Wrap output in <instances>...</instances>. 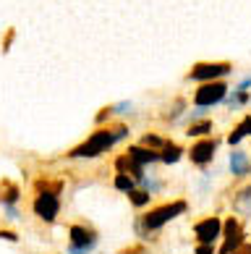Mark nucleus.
Instances as JSON below:
<instances>
[{
    "label": "nucleus",
    "mask_w": 251,
    "mask_h": 254,
    "mask_svg": "<svg viewBox=\"0 0 251 254\" xmlns=\"http://www.w3.org/2000/svg\"><path fill=\"white\" fill-rule=\"evenodd\" d=\"M32 210L42 223H55L60 215V196L58 194H37L32 202Z\"/></svg>",
    "instance_id": "1a4fd4ad"
},
{
    "label": "nucleus",
    "mask_w": 251,
    "mask_h": 254,
    "mask_svg": "<svg viewBox=\"0 0 251 254\" xmlns=\"http://www.w3.org/2000/svg\"><path fill=\"white\" fill-rule=\"evenodd\" d=\"M230 71H233V63H228V61H201V63L191 65V71L186 73V79H189V81H199V84L222 81Z\"/></svg>",
    "instance_id": "20e7f679"
},
{
    "label": "nucleus",
    "mask_w": 251,
    "mask_h": 254,
    "mask_svg": "<svg viewBox=\"0 0 251 254\" xmlns=\"http://www.w3.org/2000/svg\"><path fill=\"white\" fill-rule=\"evenodd\" d=\"M228 97V84L225 81H207L199 84V89L194 92V105L197 108H215Z\"/></svg>",
    "instance_id": "423d86ee"
},
{
    "label": "nucleus",
    "mask_w": 251,
    "mask_h": 254,
    "mask_svg": "<svg viewBox=\"0 0 251 254\" xmlns=\"http://www.w3.org/2000/svg\"><path fill=\"white\" fill-rule=\"evenodd\" d=\"M63 191V181L60 178H50V176H40L34 181V194H58Z\"/></svg>",
    "instance_id": "f3484780"
},
{
    "label": "nucleus",
    "mask_w": 251,
    "mask_h": 254,
    "mask_svg": "<svg viewBox=\"0 0 251 254\" xmlns=\"http://www.w3.org/2000/svg\"><path fill=\"white\" fill-rule=\"evenodd\" d=\"M113 186H115L118 191H123V194H131V191L136 189V181H134L131 176H126V173H115Z\"/></svg>",
    "instance_id": "412c9836"
},
{
    "label": "nucleus",
    "mask_w": 251,
    "mask_h": 254,
    "mask_svg": "<svg viewBox=\"0 0 251 254\" xmlns=\"http://www.w3.org/2000/svg\"><path fill=\"white\" fill-rule=\"evenodd\" d=\"M183 113H186V100H183V97H175L170 105L162 110V121H165V124H175V121H178Z\"/></svg>",
    "instance_id": "6ab92c4d"
},
{
    "label": "nucleus",
    "mask_w": 251,
    "mask_h": 254,
    "mask_svg": "<svg viewBox=\"0 0 251 254\" xmlns=\"http://www.w3.org/2000/svg\"><path fill=\"white\" fill-rule=\"evenodd\" d=\"M139 189H144L147 194H157V191H160L162 189V181H160V178H154V176H144L142 178V181H139Z\"/></svg>",
    "instance_id": "5701e85b"
},
{
    "label": "nucleus",
    "mask_w": 251,
    "mask_h": 254,
    "mask_svg": "<svg viewBox=\"0 0 251 254\" xmlns=\"http://www.w3.org/2000/svg\"><path fill=\"white\" fill-rule=\"evenodd\" d=\"M186 210H189V202L186 199H173V202H162L157 207H150L144 215H139L136 218V236L147 241L152 239L160 228H165L167 223H173L175 218H181V215H186Z\"/></svg>",
    "instance_id": "f03ea898"
},
{
    "label": "nucleus",
    "mask_w": 251,
    "mask_h": 254,
    "mask_svg": "<svg viewBox=\"0 0 251 254\" xmlns=\"http://www.w3.org/2000/svg\"><path fill=\"white\" fill-rule=\"evenodd\" d=\"M126 155L131 160H136L142 168L152 165V163H160V152H154V149H150V147H142V144H128Z\"/></svg>",
    "instance_id": "f8f14e48"
},
{
    "label": "nucleus",
    "mask_w": 251,
    "mask_h": 254,
    "mask_svg": "<svg viewBox=\"0 0 251 254\" xmlns=\"http://www.w3.org/2000/svg\"><path fill=\"white\" fill-rule=\"evenodd\" d=\"M217 147H220V139H217V136L197 139V142L191 144V149H189L191 163H194V165H199V168H207V165L212 163V160H215Z\"/></svg>",
    "instance_id": "6e6552de"
},
{
    "label": "nucleus",
    "mask_w": 251,
    "mask_h": 254,
    "mask_svg": "<svg viewBox=\"0 0 251 254\" xmlns=\"http://www.w3.org/2000/svg\"><path fill=\"white\" fill-rule=\"evenodd\" d=\"M236 89H244V92H249V89H251V76H246V79H241V84H238Z\"/></svg>",
    "instance_id": "c756f323"
},
{
    "label": "nucleus",
    "mask_w": 251,
    "mask_h": 254,
    "mask_svg": "<svg viewBox=\"0 0 251 254\" xmlns=\"http://www.w3.org/2000/svg\"><path fill=\"white\" fill-rule=\"evenodd\" d=\"M222 236V220L217 215H207V218H201L194 223V239L197 244H209V247H215Z\"/></svg>",
    "instance_id": "0eeeda50"
},
{
    "label": "nucleus",
    "mask_w": 251,
    "mask_h": 254,
    "mask_svg": "<svg viewBox=\"0 0 251 254\" xmlns=\"http://www.w3.org/2000/svg\"><path fill=\"white\" fill-rule=\"evenodd\" d=\"M233 254H251V241H246L244 247H241V249H236Z\"/></svg>",
    "instance_id": "7c9ffc66"
},
{
    "label": "nucleus",
    "mask_w": 251,
    "mask_h": 254,
    "mask_svg": "<svg viewBox=\"0 0 251 254\" xmlns=\"http://www.w3.org/2000/svg\"><path fill=\"white\" fill-rule=\"evenodd\" d=\"M115 173H126V176H131L136 184H139V181H142V178L147 176V173H144V168L139 165L136 160L128 157L126 152H120V155L115 157Z\"/></svg>",
    "instance_id": "9b49d317"
},
{
    "label": "nucleus",
    "mask_w": 251,
    "mask_h": 254,
    "mask_svg": "<svg viewBox=\"0 0 251 254\" xmlns=\"http://www.w3.org/2000/svg\"><path fill=\"white\" fill-rule=\"evenodd\" d=\"M246 136H251V113H249V116H244V118H241L233 128H230V134H228V144H230V147H238Z\"/></svg>",
    "instance_id": "dca6fc26"
},
{
    "label": "nucleus",
    "mask_w": 251,
    "mask_h": 254,
    "mask_svg": "<svg viewBox=\"0 0 251 254\" xmlns=\"http://www.w3.org/2000/svg\"><path fill=\"white\" fill-rule=\"evenodd\" d=\"M233 210L241 215V218H251V184L241 186V189L233 194Z\"/></svg>",
    "instance_id": "2eb2a0df"
},
{
    "label": "nucleus",
    "mask_w": 251,
    "mask_h": 254,
    "mask_svg": "<svg viewBox=\"0 0 251 254\" xmlns=\"http://www.w3.org/2000/svg\"><path fill=\"white\" fill-rule=\"evenodd\" d=\"M0 239H5V241H18V233H13V231H8V228H0Z\"/></svg>",
    "instance_id": "cd10ccee"
},
{
    "label": "nucleus",
    "mask_w": 251,
    "mask_h": 254,
    "mask_svg": "<svg viewBox=\"0 0 251 254\" xmlns=\"http://www.w3.org/2000/svg\"><path fill=\"white\" fill-rule=\"evenodd\" d=\"M131 134L126 124H107V126H97L92 134L84 139L81 144H76L68 152V157H100L102 152H107L110 147H115L118 142H123V139Z\"/></svg>",
    "instance_id": "f257e3e1"
},
{
    "label": "nucleus",
    "mask_w": 251,
    "mask_h": 254,
    "mask_svg": "<svg viewBox=\"0 0 251 254\" xmlns=\"http://www.w3.org/2000/svg\"><path fill=\"white\" fill-rule=\"evenodd\" d=\"M186 136H191V139H207V136H215V121H212V118L194 121V124L186 126Z\"/></svg>",
    "instance_id": "ddd939ff"
},
{
    "label": "nucleus",
    "mask_w": 251,
    "mask_h": 254,
    "mask_svg": "<svg viewBox=\"0 0 251 254\" xmlns=\"http://www.w3.org/2000/svg\"><path fill=\"white\" fill-rule=\"evenodd\" d=\"M249 102H251V95H249V92H244V89H230V95L225 97V105L230 110H238V108L249 105Z\"/></svg>",
    "instance_id": "aec40b11"
},
{
    "label": "nucleus",
    "mask_w": 251,
    "mask_h": 254,
    "mask_svg": "<svg viewBox=\"0 0 251 254\" xmlns=\"http://www.w3.org/2000/svg\"><path fill=\"white\" fill-rule=\"evenodd\" d=\"M194 254H217V247H209V244H197Z\"/></svg>",
    "instance_id": "bb28decb"
},
{
    "label": "nucleus",
    "mask_w": 251,
    "mask_h": 254,
    "mask_svg": "<svg viewBox=\"0 0 251 254\" xmlns=\"http://www.w3.org/2000/svg\"><path fill=\"white\" fill-rule=\"evenodd\" d=\"M246 244V228L244 220L230 215V218L222 220V236H220V247L217 254H233L236 249H241Z\"/></svg>",
    "instance_id": "39448f33"
},
{
    "label": "nucleus",
    "mask_w": 251,
    "mask_h": 254,
    "mask_svg": "<svg viewBox=\"0 0 251 254\" xmlns=\"http://www.w3.org/2000/svg\"><path fill=\"white\" fill-rule=\"evenodd\" d=\"M3 210H5V218H8V220H18V210H16L13 204H11V207H3Z\"/></svg>",
    "instance_id": "c85d7f7f"
},
{
    "label": "nucleus",
    "mask_w": 251,
    "mask_h": 254,
    "mask_svg": "<svg viewBox=\"0 0 251 254\" xmlns=\"http://www.w3.org/2000/svg\"><path fill=\"white\" fill-rule=\"evenodd\" d=\"M228 165H230V176H236V178H244L251 173V155L244 152V149H233L228 157Z\"/></svg>",
    "instance_id": "9d476101"
},
{
    "label": "nucleus",
    "mask_w": 251,
    "mask_h": 254,
    "mask_svg": "<svg viewBox=\"0 0 251 254\" xmlns=\"http://www.w3.org/2000/svg\"><path fill=\"white\" fill-rule=\"evenodd\" d=\"M165 142H167V139H162V136L152 134V131L142 136V147H150V149H154V152H160V149L165 147Z\"/></svg>",
    "instance_id": "b1692460"
},
{
    "label": "nucleus",
    "mask_w": 251,
    "mask_h": 254,
    "mask_svg": "<svg viewBox=\"0 0 251 254\" xmlns=\"http://www.w3.org/2000/svg\"><path fill=\"white\" fill-rule=\"evenodd\" d=\"M18 199H21V189H18V184L11 181V178H0V204L11 207Z\"/></svg>",
    "instance_id": "4468645a"
},
{
    "label": "nucleus",
    "mask_w": 251,
    "mask_h": 254,
    "mask_svg": "<svg viewBox=\"0 0 251 254\" xmlns=\"http://www.w3.org/2000/svg\"><path fill=\"white\" fill-rule=\"evenodd\" d=\"M128 202H131L136 210H142V207H147L152 202V194H147L144 189H134L131 194H128Z\"/></svg>",
    "instance_id": "4be33fe9"
},
{
    "label": "nucleus",
    "mask_w": 251,
    "mask_h": 254,
    "mask_svg": "<svg viewBox=\"0 0 251 254\" xmlns=\"http://www.w3.org/2000/svg\"><path fill=\"white\" fill-rule=\"evenodd\" d=\"M183 152H186V149H183L178 142H170V139H167L165 147L160 149V163H165V165H175V163H178V160L183 157Z\"/></svg>",
    "instance_id": "a211bd4d"
},
{
    "label": "nucleus",
    "mask_w": 251,
    "mask_h": 254,
    "mask_svg": "<svg viewBox=\"0 0 251 254\" xmlns=\"http://www.w3.org/2000/svg\"><path fill=\"white\" fill-rule=\"evenodd\" d=\"M118 254H147V247H144V244H134V247H126V249H120Z\"/></svg>",
    "instance_id": "a878e982"
},
{
    "label": "nucleus",
    "mask_w": 251,
    "mask_h": 254,
    "mask_svg": "<svg viewBox=\"0 0 251 254\" xmlns=\"http://www.w3.org/2000/svg\"><path fill=\"white\" fill-rule=\"evenodd\" d=\"M100 244V233L89 223L68 225V254H92Z\"/></svg>",
    "instance_id": "7ed1b4c3"
},
{
    "label": "nucleus",
    "mask_w": 251,
    "mask_h": 254,
    "mask_svg": "<svg viewBox=\"0 0 251 254\" xmlns=\"http://www.w3.org/2000/svg\"><path fill=\"white\" fill-rule=\"evenodd\" d=\"M113 116H115V113H113V105H107V108H102V110L97 113L95 124H97V126H105V121L110 124V118H113Z\"/></svg>",
    "instance_id": "393cba45"
}]
</instances>
